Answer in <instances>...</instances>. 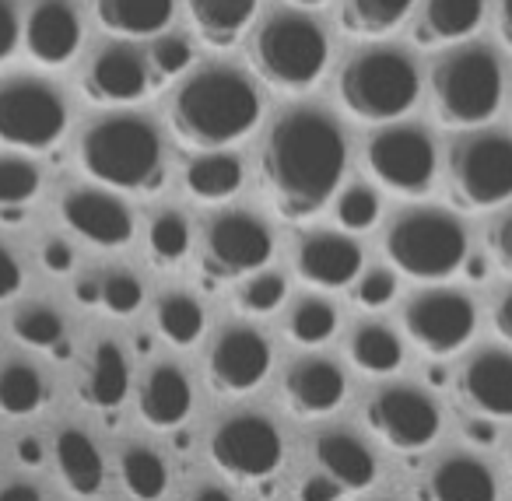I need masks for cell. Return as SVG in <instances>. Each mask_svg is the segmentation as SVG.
Here are the masks:
<instances>
[{
  "mask_svg": "<svg viewBox=\"0 0 512 501\" xmlns=\"http://www.w3.org/2000/svg\"><path fill=\"white\" fill-rule=\"evenodd\" d=\"M348 172V141L323 109H292L271 127L260 151V179L274 211L288 221H309L337 197Z\"/></svg>",
  "mask_w": 512,
  "mask_h": 501,
  "instance_id": "obj_1",
  "label": "cell"
},
{
  "mask_svg": "<svg viewBox=\"0 0 512 501\" xmlns=\"http://www.w3.org/2000/svg\"><path fill=\"white\" fill-rule=\"evenodd\" d=\"M264 116L253 81L235 67H204L179 85L169 109V127L183 148L225 151L246 141Z\"/></svg>",
  "mask_w": 512,
  "mask_h": 501,
  "instance_id": "obj_2",
  "label": "cell"
},
{
  "mask_svg": "<svg viewBox=\"0 0 512 501\" xmlns=\"http://www.w3.org/2000/svg\"><path fill=\"white\" fill-rule=\"evenodd\" d=\"M81 169L88 179L123 193H155L165 183L162 137L141 116H102L81 134Z\"/></svg>",
  "mask_w": 512,
  "mask_h": 501,
  "instance_id": "obj_3",
  "label": "cell"
},
{
  "mask_svg": "<svg viewBox=\"0 0 512 501\" xmlns=\"http://www.w3.org/2000/svg\"><path fill=\"white\" fill-rule=\"evenodd\" d=\"M330 43L327 32L299 11H278L267 18L249 46V67L256 78L281 95H302L327 74Z\"/></svg>",
  "mask_w": 512,
  "mask_h": 501,
  "instance_id": "obj_4",
  "label": "cell"
},
{
  "mask_svg": "<svg viewBox=\"0 0 512 501\" xmlns=\"http://www.w3.org/2000/svg\"><path fill=\"white\" fill-rule=\"evenodd\" d=\"M505 95L502 64L484 46H467L432 67V106L442 127L474 130L498 116Z\"/></svg>",
  "mask_w": 512,
  "mask_h": 501,
  "instance_id": "obj_5",
  "label": "cell"
},
{
  "mask_svg": "<svg viewBox=\"0 0 512 501\" xmlns=\"http://www.w3.org/2000/svg\"><path fill=\"white\" fill-rule=\"evenodd\" d=\"M418 67L400 50H369L344 64L337 99L362 123H390L418 106Z\"/></svg>",
  "mask_w": 512,
  "mask_h": 501,
  "instance_id": "obj_6",
  "label": "cell"
},
{
  "mask_svg": "<svg viewBox=\"0 0 512 501\" xmlns=\"http://www.w3.org/2000/svg\"><path fill=\"white\" fill-rule=\"evenodd\" d=\"M386 260L414 281H446L467 260V232L446 211H407L386 232Z\"/></svg>",
  "mask_w": 512,
  "mask_h": 501,
  "instance_id": "obj_7",
  "label": "cell"
},
{
  "mask_svg": "<svg viewBox=\"0 0 512 501\" xmlns=\"http://www.w3.org/2000/svg\"><path fill=\"white\" fill-rule=\"evenodd\" d=\"M449 197L460 211H491L512 200V141L470 134L449 148Z\"/></svg>",
  "mask_w": 512,
  "mask_h": 501,
  "instance_id": "obj_8",
  "label": "cell"
},
{
  "mask_svg": "<svg viewBox=\"0 0 512 501\" xmlns=\"http://www.w3.org/2000/svg\"><path fill=\"white\" fill-rule=\"evenodd\" d=\"M67 130V102L53 85L18 78L0 85V141L18 151H50Z\"/></svg>",
  "mask_w": 512,
  "mask_h": 501,
  "instance_id": "obj_9",
  "label": "cell"
},
{
  "mask_svg": "<svg viewBox=\"0 0 512 501\" xmlns=\"http://www.w3.org/2000/svg\"><path fill=\"white\" fill-rule=\"evenodd\" d=\"M274 256V235L260 218L246 211H228L207 225L204 235V274L211 281H235L264 270Z\"/></svg>",
  "mask_w": 512,
  "mask_h": 501,
  "instance_id": "obj_10",
  "label": "cell"
},
{
  "mask_svg": "<svg viewBox=\"0 0 512 501\" xmlns=\"http://www.w3.org/2000/svg\"><path fill=\"white\" fill-rule=\"evenodd\" d=\"M369 172L393 193L404 197H425L435 183V144L418 127H386L365 148Z\"/></svg>",
  "mask_w": 512,
  "mask_h": 501,
  "instance_id": "obj_11",
  "label": "cell"
},
{
  "mask_svg": "<svg viewBox=\"0 0 512 501\" xmlns=\"http://www.w3.org/2000/svg\"><path fill=\"white\" fill-rule=\"evenodd\" d=\"M211 459L239 480H264L285 459V438L264 414H235L214 428Z\"/></svg>",
  "mask_w": 512,
  "mask_h": 501,
  "instance_id": "obj_12",
  "label": "cell"
},
{
  "mask_svg": "<svg viewBox=\"0 0 512 501\" xmlns=\"http://www.w3.org/2000/svg\"><path fill=\"white\" fill-rule=\"evenodd\" d=\"M477 326V309L463 291L432 288L421 291L407 302L404 309V330L421 351L446 358V354L460 351Z\"/></svg>",
  "mask_w": 512,
  "mask_h": 501,
  "instance_id": "obj_13",
  "label": "cell"
},
{
  "mask_svg": "<svg viewBox=\"0 0 512 501\" xmlns=\"http://www.w3.org/2000/svg\"><path fill=\"white\" fill-rule=\"evenodd\" d=\"M369 414V424L386 445L393 449H425V445L435 442L439 435V407H435L432 396H425L421 389L411 386H386L379 389L376 396L365 407Z\"/></svg>",
  "mask_w": 512,
  "mask_h": 501,
  "instance_id": "obj_14",
  "label": "cell"
},
{
  "mask_svg": "<svg viewBox=\"0 0 512 501\" xmlns=\"http://www.w3.org/2000/svg\"><path fill=\"white\" fill-rule=\"evenodd\" d=\"M271 361L274 351L264 333L253 326H228L218 333L211 354H207V375L218 393L242 396L267 379Z\"/></svg>",
  "mask_w": 512,
  "mask_h": 501,
  "instance_id": "obj_15",
  "label": "cell"
},
{
  "mask_svg": "<svg viewBox=\"0 0 512 501\" xmlns=\"http://www.w3.org/2000/svg\"><path fill=\"white\" fill-rule=\"evenodd\" d=\"M151 67L134 46H106L81 78V92L95 106H134L151 92Z\"/></svg>",
  "mask_w": 512,
  "mask_h": 501,
  "instance_id": "obj_16",
  "label": "cell"
},
{
  "mask_svg": "<svg viewBox=\"0 0 512 501\" xmlns=\"http://www.w3.org/2000/svg\"><path fill=\"white\" fill-rule=\"evenodd\" d=\"M60 218L92 246L120 249L134 239V214L123 200L102 190H71L60 200Z\"/></svg>",
  "mask_w": 512,
  "mask_h": 501,
  "instance_id": "obj_17",
  "label": "cell"
},
{
  "mask_svg": "<svg viewBox=\"0 0 512 501\" xmlns=\"http://www.w3.org/2000/svg\"><path fill=\"white\" fill-rule=\"evenodd\" d=\"M25 50L39 67H67L81 50V18L67 0H39L25 22Z\"/></svg>",
  "mask_w": 512,
  "mask_h": 501,
  "instance_id": "obj_18",
  "label": "cell"
},
{
  "mask_svg": "<svg viewBox=\"0 0 512 501\" xmlns=\"http://www.w3.org/2000/svg\"><path fill=\"white\" fill-rule=\"evenodd\" d=\"M299 274L316 288H348L362 277V246L341 232L306 235L299 246Z\"/></svg>",
  "mask_w": 512,
  "mask_h": 501,
  "instance_id": "obj_19",
  "label": "cell"
},
{
  "mask_svg": "<svg viewBox=\"0 0 512 501\" xmlns=\"http://www.w3.org/2000/svg\"><path fill=\"white\" fill-rule=\"evenodd\" d=\"M460 396L484 417H512V354L477 351L460 372Z\"/></svg>",
  "mask_w": 512,
  "mask_h": 501,
  "instance_id": "obj_20",
  "label": "cell"
},
{
  "mask_svg": "<svg viewBox=\"0 0 512 501\" xmlns=\"http://www.w3.org/2000/svg\"><path fill=\"white\" fill-rule=\"evenodd\" d=\"M285 393L292 400V407L299 414L320 417V414H334L344 403L348 393V379L344 372L327 358H302L288 368L285 375Z\"/></svg>",
  "mask_w": 512,
  "mask_h": 501,
  "instance_id": "obj_21",
  "label": "cell"
},
{
  "mask_svg": "<svg viewBox=\"0 0 512 501\" xmlns=\"http://www.w3.org/2000/svg\"><path fill=\"white\" fill-rule=\"evenodd\" d=\"M313 452L323 473L334 477L344 491H365L376 484V456L351 431H323V435H316Z\"/></svg>",
  "mask_w": 512,
  "mask_h": 501,
  "instance_id": "obj_22",
  "label": "cell"
},
{
  "mask_svg": "<svg viewBox=\"0 0 512 501\" xmlns=\"http://www.w3.org/2000/svg\"><path fill=\"white\" fill-rule=\"evenodd\" d=\"M484 22V0H425L418 22H414V43L435 50L470 39Z\"/></svg>",
  "mask_w": 512,
  "mask_h": 501,
  "instance_id": "obj_23",
  "label": "cell"
},
{
  "mask_svg": "<svg viewBox=\"0 0 512 501\" xmlns=\"http://www.w3.org/2000/svg\"><path fill=\"white\" fill-rule=\"evenodd\" d=\"M193 410V386L176 365H158L141 386V417L151 428H176Z\"/></svg>",
  "mask_w": 512,
  "mask_h": 501,
  "instance_id": "obj_24",
  "label": "cell"
},
{
  "mask_svg": "<svg viewBox=\"0 0 512 501\" xmlns=\"http://www.w3.org/2000/svg\"><path fill=\"white\" fill-rule=\"evenodd\" d=\"M176 15V0H95V18L109 36L148 39L162 36Z\"/></svg>",
  "mask_w": 512,
  "mask_h": 501,
  "instance_id": "obj_25",
  "label": "cell"
},
{
  "mask_svg": "<svg viewBox=\"0 0 512 501\" xmlns=\"http://www.w3.org/2000/svg\"><path fill=\"white\" fill-rule=\"evenodd\" d=\"M186 8L207 50H232L256 18V0H186Z\"/></svg>",
  "mask_w": 512,
  "mask_h": 501,
  "instance_id": "obj_26",
  "label": "cell"
},
{
  "mask_svg": "<svg viewBox=\"0 0 512 501\" xmlns=\"http://www.w3.org/2000/svg\"><path fill=\"white\" fill-rule=\"evenodd\" d=\"M432 501H498V484L491 470L474 456H449L428 477Z\"/></svg>",
  "mask_w": 512,
  "mask_h": 501,
  "instance_id": "obj_27",
  "label": "cell"
},
{
  "mask_svg": "<svg viewBox=\"0 0 512 501\" xmlns=\"http://www.w3.org/2000/svg\"><path fill=\"white\" fill-rule=\"evenodd\" d=\"M57 466L64 484L71 487L78 498H92L102 491V480H106V463H102V452L95 449V442L78 428H64L57 435Z\"/></svg>",
  "mask_w": 512,
  "mask_h": 501,
  "instance_id": "obj_28",
  "label": "cell"
},
{
  "mask_svg": "<svg viewBox=\"0 0 512 501\" xmlns=\"http://www.w3.org/2000/svg\"><path fill=\"white\" fill-rule=\"evenodd\" d=\"M130 393V365L113 340H102L92 354V372L81 382V400L95 410H116Z\"/></svg>",
  "mask_w": 512,
  "mask_h": 501,
  "instance_id": "obj_29",
  "label": "cell"
},
{
  "mask_svg": "<svg viewBox=\"0 0 512 501\" xmlns=\"http://www.w3.org/2000/svg\"><path fill=\"white\" fill-rule=\"evenodd\" d=\"M242 162L228 151H200L190 165H186V190L190 197L204 200V204H218V200H228L242 190Z\"/></svg>",
  "mask_w": 512,
  "mask_h": 501,
  "instance_id": "obj_30",
  "label": "cell"
},
{
  "mask_svg": "<svg viewBox=\"0 0 512 501\" xmlns=\"http://www.w3.org/2000/svg\"><path fill=\"white\" fill-rule=\"evenodd\" d=\"M418 0H341V29L355 39H383L411 18Z\"/></svg>",
  "mask_w": 512,
  "mask_h": 501,
  "instance_id": "obj_31",
  "label": "cell"
},
{
  "mask_svg": "<svg viewBox=\"0 0 512 501\" xmlns=\"http://www.w3.org/2000/svg\"><path fill=\"white\" fill-rule=\"evenodd\" d=\"M351 361L369 375H390L404 361V344L383 323H362L351 337Z\"/></svg>",
  "mask_w": 512,
  "mask_h": 501,
  "instance_id": "obj_32",
  "label": "cell"
},
{
  "mask_svg": "<svg viewBox=\"0 0 512 501\" xmlns=\"http://www.w3.org/2000/svg\"><path fill=\"white\" fill-rule=\"evenodd\" d=\"M155 323L169 344L190 347V344H197V337L204 333V309H200V302L193 295L172 291V295L158 298Z\"/></svg>",
  "mask_w": 512,
  "mask_h": 501,
  "instance_id": "obj_33",
  "label": "cell"
},
{
  "mask_svg": "<svg viewBox=\"0 0 512 501\" xmlns=\"http://www.w3.org/2000/svg\"><path fill=\"white\" fill-rule=\"evenodd\" d=\"M120 477L123 487L134 494L137 501H158L169 491V470H165L162 456H155L144 445H130L120 459Z\"/></svg>",
  "mask_w": 512,
  "mask_h": 501,
  "instance_id": "obj_34",
  "label": "cell"
},
{
  "mask_svg": "<svg viewBox=\"0 0 512 501\" xmlns=\"http://www.w3.org/2000/svg\"><path fill=\"white\" fill-rule=\"evenodd\" d=\"M43 379L32 365L22 361H11V365L0 368V410L11 417H25L36 414L43 407Z\"/></svg>",
  "mask_w": 512,
  "mask_h": 501,
  "instance_id": "obj_35",
  "label": "cell"
},
{
  "mask_svg": "<svg viewBox=\"0 0 512 501\" xmlns=\"http://www.w3.org/2000/svg\"><path fill=\"white\" fill-rule=\"evenodd\" d=\"M288 333L295 344L302 347H320L337 333V312L323 298H302L288 316Z\"/></svg>",
  "mask_w": 512,
  "mask_h": 501,
  "instance_id": "obj_36",
  "label": "cell"
},
{
  "mask_svg": "<svg viewBox=\"0 0 512 501\" xmlns=\"http://www.w3.org/2000/svg\"><path fill=\"white\" fill-rule=\"evenodd\" d=\"M148 249L151 260L172 267L190 253V225L179 211H162L155 221L148 225Z\"/></svg>",
  "mask_w": 512,
  "mask_h": 501,
  "instance_id": "obj_37",
  "label": "cell"
},
{
  "mask_svg": "<svg viewBox=\"0 0 512 501\" xmlns=\"http://www.w3.org/2000/svg\"><path fill=\"white\" fill-rule=\"evenodd\" d=\"M11 330L22 344L39 347V351H53L64 344V319L46 305H25L11 319Z\"/></svg>",
  "mask_w": 512,
  "mask_h": 501,
  "instance_id": "obj_38",
  "label": "cell"
},
{
  "mask_svg": "<svg viewBox=\"0 0 512 501\" xmlns=\"http://www.w3.org/2000/svg\"><path fill=\"white\" fill-rule=\"evenodd\" d=\"M43 176L25 158H0V211L4 207H29V200L39 193Z\"/></svg>",
  "mask_w": 512,
  "mask_h": 501,
  "instance_id": "obj_39",
  "label": "cell"
},
{
  "mask_svg": "<svg viewBox=\"0 0 512 501\" xmlns=\"http://www.w3.org/2000/svg\"><path fill=\"white\" fill-rule=\"evenodd\" d=\"M151 67V85H165V81L179 78L193 67V46L183 36H158V43L148 53Z\"/></svg>",
  "mask_w": 512,
  "mask_h": 501,
  "instance_id": "obj_40",
  "label": "cell"
},
{
  "mask_svg": "<svg viewBox=\"0 0 512 501\" xmlns=\"http://www.w3.org/2000/svg\"><path fill=\"white\" fill-rule=\"evenodd\" d=\"M285 295H288L285 277L256 270V274H249V281L239 288V309L249 312V316H267V312H274L281 302H285Z\"/></svg>",
  "mask_w": 512,
  "mask_h": 501,
  "instance_id": "obj_41",
  "label": "cell"
},
{
  "mask_svg": "<svg viewBox=\"0 0 512 501\" xmlns=\"http://www.w3.org/2000/svg\"><path fill=\"white\" fill-rule=\"evenodd\" d=\"M379 193L372 186H348V190L337 197V221H341L348 232H365L379 221Z\"/></svg>",
  "mask_w": 512,
  "mask_h": 501,
  "instance_id": "obj_42",
  "label": "cell"
},
{
  "mask_svg": "<svg viewBox=\"0 0 512 501\" xmlns=\"http://www.w3.org/2000/svg\"><path fill=\"white\" fill-rule=\"evenodd\" d=\"M144 302V288L130 270H113L102 277V309L113 316H134Z\"/></svg>",
  "mask_w": 512,
  "mask_h": 501,
  "instance_id": "obj_43",
  "label": "cell"
},
{
  "mask_svg": "<svg viewBox=\"0 0 512 501\" xmlns=\"http://www.w3.org/2000/svg\"><path fill=\"white\" fill-rule=\"evenodd\" d=\"M393 295H397V277L390 270H369V274L358 277L355 302L365 305V309H383V305L393 302Z\"/></svg>",
  "mask_w": 512,
  "mask_h": 501,
  "instance_id": "obj_44",
  "label": "cell"
},
{
  "mask_svg": "<svg viewBox=\"0 0 512 501\" xmlns=\"http://www.w3.org/2000/svg\"><path fill=\"white\" fill-rule=\"evenodd\" d=\"M488 249H491V260H495L505 274H512V211L488 228Z\"/></svg>",
  "mask_w": 512,
  "mask_h": 501,
  "instance_id": "obj_45",
  "label": "cell"
},
{
  "mask_svg": "<svg viewBox=\"0 0 512 501\" xmlns=\"http://www.w3.org/2000/svg\"><path fill=\"white\" fill-rule=\"evenodd\" d=\"M18 39H22V29H18L15 8H11V0H0V67L18 53Z\"/></svg>",
  "mask_w": 512,
  "mask_h": 501,
  "instance_id": "obj_46",
  "label": "cell"
},
{
  "mask_svg": "<svg viewBox=\"0 0 512 501\" xmlns=\"http://www.w3.org/2000/svg\"><path fill=\"white\" fill-rule=\"evenodd\" d=\"M22 291V267L8 246H0V302H8Z\"/></svg>",
  "mask_w": 512,
  "mask_h": 501,
  "instance_id": "obj_47",
  "label": "cell"
},
{
  "mask_svg": "<svg viewBox=\"0 0 512 501\" xmlns=\"http://www.w3.org/2000/svg\"><path fill=\"white\" fill-rule=\"evenodd\" d=\"M344 487L337 484L334 477H327V473H316V477H309L306 484L299 487V498L302 501H337L341 498Z\"/></svg>",
  "mask_w": 512,
  "mask_h": 501,
  "instance_id": "obj_48",
  "label": "cell"
},
{
  "mask_svg": "<svg viewBox=\"0 0 512 501\" xmlns=\"http://www.w3.org/2000/svg\"><path fill=\"white\" fill-rule=\"evenodd\" d=\"M43 267L50 270V274H67V270L74 267V249L67 246L64 239H50L43 246Z\"/></svg>",
  "mask_w": 512,
  "mask_h": 501,
  "instance_id": "obj_49",
  "label": "cell"
},
{
  "mask_svg": "<svg viewBox=\"0 0 512 501\" xmlns=\"http://www.w3.org/2000/svg\"><path fill=\"white\" fill-rule=\"evenodd\" d=\"M495 330H498V337L512 344V288L505 291L495 305Z\"/></svg>",
  "mask_w": 512,
  "mask_h": 501,
  "instance_id": "obj_50",
  "label": "cell"
},
{
  "mask_svg": "<svg viewBox=\"0 0 512 501\" xmlns=\"http://www.w3.org/2000/svg\"><path fill=\"white\" fill-rule=\"evenodd\" d=\"M74 298H78V305H85V309H92V305H102V281H78V288H74Z\"/></svg>",
  "mask_w": 512,
  "mask_h": 501,
  "instance_id": "obj_51",
  "label": "cell"
},
{
  "mask_svg": "<svg viewBox=\"0 0 512 501\" xmlns=\"http://www.w3.org/2000/svg\"><path fill=\"white\" fill-rule=\"evenodd\" d=\"M0 501H43V494L32 484H8L0 491Z\"/></svg>",
  "mask_w": 512,
  "mask_h": 501,
  "instance_id": "obj_52",
  "label": "cell"
},
{
  "mask_svg": "<svg viewBox=\"0 0 512 501\" xmlns=\"http://www.w3.org/2000/svg\"><path fill=\"white\" fill-rule=\"evenodd\" d=\"M498 36L512 50V0H498Z\"/></svg>",
  "mask_w": 512,
  "mask_h": 501,
  "instance_id": "obj_53",
  "label": "cell"
},
{
  "mask_svg": "<svg viewBox=\"0 0 512 501\" xmlns=\"http://www.w3.org/2000/svg\"><path fill=\"white\" fill-rule=\"evenodd\" d=\"M18 456H22V463H43V445H39V438H22V442H18Z\"/></svg>",
  "mask_w": 512,
  "mask_h": 501,
  "instance_id": "obj_54",
  "label": "cell"
},
{
  "mask_svg": "<svg viewBox=\"0 0 512 501\" xmlns=\"http://www.w3.org/2000/svg\"><path fill=\"white\" fill-rule=\"evenodd\" d=\"M463 274L470 277V281H481L484 274H488V260L477 253H467V260H463Z\"/></svg>",
  "mask_w": 512,
  "mask_h": 501,
  "instance_id": "obj_55",
  "label": "cell"
},
{
  "mask_svg": "<svg viewBox=\"0 0 512 501\" xmlns=\"http://www.w3.org/2000/svg\"><path fill=\"white\" fill-rule=\"evenodd\" d=\"M193 501H232V494L221 491V487H200V491L193 494Z\"/></svg>",
  "mask_w": 512,
  "mask_h": 501,
  "instance_id": "obj_56",
  "label": "cell"
},
{
  "mask_svg": "<svg viewBox=\"0 0 512 501\" xmlns=\"http://www.w3.org/2000/svg\"><path fill=\"white\" fill-rule=\"evenodd\" d=\"M467 435H470V438H481V442H491V435H495V431H491L488 424L481 421V424H470Z\"/></svg>",
  "mask_w": 512,
  "mask_h": 501,
  "instance_id": "obj_57",
  "label": "cell"
},
{
  "mask_svg": "<svg viewBox=\"0 0 512 501\" xmlns=\"http://www.w3.org/2000/svg\"><path fill=\"white\" fill-rule=\"evenodd\" d=\"M25 218V207H4L0 211V221H22Z\"/></svg>",
  "mask_w": 512,
  "mask_h": 501,
  "instance_id": "obj_58",
  "label": "cell"
},
{
  "mask_svg": "<svg viewBox=\"0 0 512 501\" xmlns=\"http://www.w3.org/2000/svg\"><path fill=\"white\" fill-rule=\"evenodd\" d=\"M295 8H323V4H327V0H292Z\"/></svg>",
  "mask_w": 512,
  "mask_h": 501,
  "instance_id": "obj_59",
  "label": "cell"
},
{
  "mask_svg": "<svg viewBox=\"0 0 512 501\" xmlns=\"http://www.w3.org/2000/svg\"><path fill=\"white\" fill-rule=\"evenodd\" d=\"M509 459H512V449H509Z\"/></svg>",
  "mask_w": 512,
  "mask_h": 501,
  "instance_id": "obj_60",
  "label": "cell"
}]
</instances>
